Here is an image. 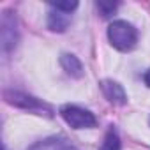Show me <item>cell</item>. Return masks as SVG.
<instances>
[{
  "instance_id": "10",
  "label": "cell",
  "mask_w": 150,
  "mask_h": 150,
  "mask_svg": "<svg viewBox=\"0 0 150 150\" xmlns=\"http://www.w3.org/2000/svg\"><path fill=\"white\" fill-rule=\"evenodd\" d=\"M50 6L57 11H62L65 14H71L74 9L78 7V2H50Z\"/></svg>"
},
{
  "instance_id": "6",
  "label": "cell",
  "mask_w": 150,
  "mask_h": 150,
  "mask_svg": "<svg viewBox=\"0 0 150 150\" xmlns=\"http://www.w3.org/2000/svg\"><path fill=\"white\" fill-rule=\"evenodd\" d=\"M60 65L64 67V71L71 78H81L83 76V65H81L80 58L71 55V53H64L60 57Z\"/></svg>"
},
{
  "instance_id": "11",
  "label": "cell",
  "mask_w": 150,
  "mask_h": 150,
  "mask_svg": "<svg viewBox=\"0 0 150 150\" xmlns=\"http://www.w3.org/2000/svg\"><path fill=\"white\" fill-rule=\"evenodd\" d=\"M143 80H145V83H146V85L150 87V69H148V71H146V72L143 74Z\"/></svg>"
},
{
  "instance_id": "7",
  "label": "cell",
  "mask_w": 150,
  "mask_h": 150,
  "mask_svg": "<svg viewBox=\"0 0 150 150\" xmlns=\"http://www.w3.org/2000/svg\"><path fill=\"white\" fill-rule=\"evenodd\" d=\"M69 23H71V14H65L57 9H53L48 16V28L51 32H65Z\"/></svg>"
},
{
  "instance_id": "9",
  "label": "cell",
  "mask_w": 150,
  "mask_h": 150,
  "mask_svg": "<svg viewBox=\"0 0 150 150\" xmlns=\"http://www.w3.org/2000/svg\"><path fill=\"white\" fill-rule=\"evenodd\" d=\"M97 6V9H99V13L104 16V18H108V16H111L115 11H117V7H118V4L117 2H97L96 4Z\"/></svg>"
},
{
  "instance_id": "5",
  "label": "cell",
  "mask_w": 150,
  "mask_h": 150,
  "mask_svg": "<svg viewBox=\"0 0 150 150\" xmlns=\"http://www.w3.org/2000/svg\"><path fill=\"white\" fill-rule=\"evenodd\" d=\"M4 97H6V101L9 104L18 106V108H25V110H41V108H44V104L39 103L35 97H30L27 94H21V92L6 90L4 92Z\"/></svg>"
},
{
  "instance_id": "1",
  "label": "cell",
  "mask_w": 150,
  "mask_h": 150,
  "mask_svg": "<svg viewBox=\"0 0 150 150\" xmlns=\"http://www.w3.org/2000/svg\"><path fill=\"white\" fill-rule=\"evenodd\" d=\"M108 39L118 51H131L138 42V30L131 23L117 20L108 27Z\"/></svg>"
},
{
  "instance_id": "3",
  "label": "cell",
  "mask_w": 150,
  "mask_h": 150,
  "mask_svg": "<svg viewBox=\"0 0 150 150\" xmlns=\"http://www.w3.org/2000/svg\"><path fill=\"white\" fill-rule=\"evenodd\" d=\"M18 42V30H16V20L11 16V13H6L2 18V48L6 53L16 48Z\"/></svg>"
},
{
  "instance_id": "2",
  "label": "cell",
  "mask_w": 150,
  "mask_h": 150,
  "mask_svg": "<svg viewBox=\"0 0 150 150\" xmlns=\"http://www.w3.org/2000/svg\"><path fill=\"white\" fill-rule=\"evenodd\" d=\"M60 115L72 129H92L97 124L94 113H90L88 110H83L80 106H74V104L62 106L60 108Z\"/></svg>"
},
{
  "instance_id": "4",
  "label": "cell",
  "mask_w": 150,
  "mask_h": 150,
  "mask_svg": "<svg viewBox=\"0 0 150 150\" xmlns=\"http://www.w3.org/2000/svg\"><path fill=\"white\" fill-rule=\"evenodd\" d=\"M101 90L104 94V97L111 103V104H117V106H124L127 103V96L122 88L120 83L113 81V80H103L101 81Z\"/></svg>"
},
{
  "instance_id": "8",
  "label": "cell",
  "mask_w": 150,
  "mask_h": 150,
  "mask_svg": "<svg viewBox=\"0 0 150 150\" xmlns=\"http://www.w3.org/2000/svg\"><path fill=\"white\" fill-rule=\"evenodd\" d=\"M99 150H120V138H118V132L113 127L108 129Z\"/></svg>"
}]
</instances>
